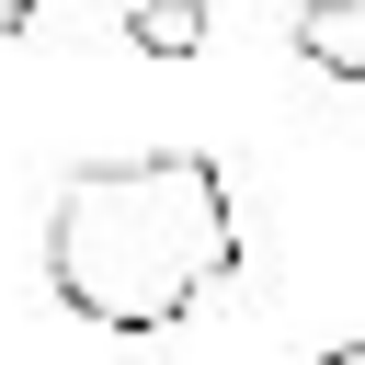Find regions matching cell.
Returning <instances> with one entry per match:
<instances>
[{
    "label": "cell",
    "instance_id": "3957f363",
    "mask_svg": "<svg viewBox=\"0 0 365 365\" xmlns=\"http://www.w3.org/2000/svg\"><path fill=\"white\" fill-rule=\"evenodd\" d=\"M125 46L137 57H194L205 46V0H137L125 11Z\"/></svg>",
    "mask_w": 365,
    "mask_h": 365
},
{
    "label": "cell",
    "instance_id": "277c9868",
    "mask_svg": "<svg viewBox=\"0 0 365 365\" xmlns=\"http://www.w3.org/2000/svg\"><path fill=\"white\" fill-rule=\"evenodd\" d=\"M319 365H365V342H331V354H319Z\"/></svg>",
    "mask_w": 365,
    "mask_h": 365
},
{
    "label": "cell",
    "instance_id": "6da1fadb",
    "mask_svg": "<svg viewBox=\"0 0 365 365\" xmlns=\"http://www.w3.org/2000/svg\"><path fill=\"white\" fill-rule=\"evenodd\" d=\"M251 262L240 194L205 148H125L80 160L46 205V297L91 342H171L194 331Z\"/></svg>",
    "mask_w": 365,
    "mask_h": 365
},
{
    "label": "cell",
    "instance_id": "7a4b0ae2",
    "mask_svg": "<svg viewBox=\"0 0 365 365\" xmlns=\"http://www.w3.org/2000/svg\"><path fill=\"white\" fill-rule=\"evenodd\" d=\"M285 46H297V68H319V80L365 91V0H297Z\"/></svg>",
    "mask_w": 365,
    "mask_h": 365
}]
</instances>
